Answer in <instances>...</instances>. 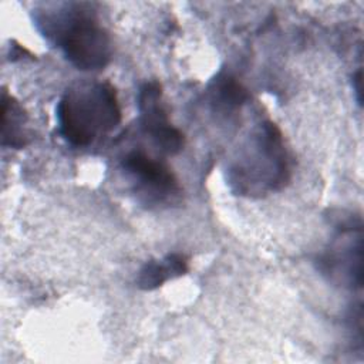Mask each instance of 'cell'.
<instances>
[{
	"label": "cell",
	"mask_w": 364,
	"mask_h": 364,
	"mask_svg": "<svg viewBox=\"0 0 364 364\" xmlns=\"http://www.w3.org/2000/svg\"><path fill=\"white\" fill-rule=\"evenodd\" d=\"M40 31L53 40L65 58L81 71L102 70L111 60L112 44L88 3H64L61 9L36 16Z\"/></svg>",
	"instance_id": "cell-1"
},
{
	"label": "cell",
	"mask_w": 364,
	"mask_h": 364,
	"mask_svg": "<svg viewBox=\"0 0 364 364\" xmlns=\"http://www.w3.org/2000/svg\"><path fill=\"white\" fill-rule=\"evenodd\" d=\"M55 112L60 134L73 146H88L121 122L115 88L100 81L70 87Z\"/></svg>",
	"instance_id": "cell-2"
},
{
	"label": "cell",
	"mask_w": 364,
	"mask_h": 364,
	"mask_svg": "<svg viewBox=\"0 0 364 364\" xmlns=\"http://www.w3.org/2000/svg\"><path fill=\"white\" fill-rule=\"evenodd\" d=\"M228 179L242 195L280 189L289 179V162L280 129L270 121L260 125L250 146L229 168Z\"/></svg>",
	"instance_id": "cell-3"
},
{
	"label": "cell",
	"mask_w": 364,
	"mask_h": 364,
	"mask_svg": "<svg viewBox=\"0 0 364 364\" xmlns=\"http://www.w3.org/2000/svg\"><path fill=\"white\" fill-rule=\"evenodd\" d=\"M121 166L138 183L136 191L148 196V202L175 200L181 195V186L171 168L144 151L128 152Z\"/></svg>",
	"instance_id": "cell-4"
},
{
	"label": "cell",
	"mask_w": 364,
	"mask_h": 364,
	"mask_svg": "<svg viewBox=\"0 0 364 364\" xmlns=\"http://www.w3.org/2000/svg\"><path fill=\"white\" fill-rule=\"evenodd\" d=\"M161 98L162 90L159 82L149 81L141 87L138 94L141 127L161 152L175 155L182 149L185 139L183 134L169 122Z\"/></svg>",
	"instance_id": "cell-5"
},
{
	"label": "cell",
	"mask_w": 364,
	"mask_h": 364,
	"mask_svg": "<svg viewBox=\"0 0 364 364\" xmlns=\"http://www.w3.org/2000/svg\"><path fill=\"white\" fill-rule=\"evenodd\" d=\"M188 272V260L181 253H169L161 260L146 262L138 276L136 286L142 290H155L165 282L181 277Z\"/></svg>",
	"instance_id": "cell-6"
},
{
	"label": "cell",
	"mask_w": 364,
	"mask_h": 364,
	"mask_svg": "<svg viewBox=\"0 0 364 364\" xmlns=\"http://www.w3.org/2000/svg\"><path fill=\"white\" fill-rule=\"evenodd\" d=\"M27 141L24 111L21 105L4 91L1 97V144L3 146L23 148Z\"/></svg>",
	"instance_id": "cell-7"
},
{
	"label": "cell",
	"mask_w": 364,
	"mask_h": 364,
	"mask_svg": "<svg viewBox=\"0 0 364 364\" xmlns=\"http://www.w3.org/2000/svg\"><path fill=\"white\" fill-rule=\"evenodd\" d=\"M213 94L219 104L233 108L247 100L246 90L230 75H219L213 82Z\"/></svg>",
	"instance_id": "cell-8"
},
{
	"label": "cell",
	"mask_w": 364,
	"mask_h": 364,
	"mask_svg": "<svg viewBox=\"0 0 364 364\" xmlns=\"http://www.w3.org/2000/svg\"><path fill=\"white\" fill-rule=\"evenodd\" d=\"M361 70H357V73L353 75V88L354 91L357 92V101L358 104H361L363 98H361V94H363V87H361Z\"/></svg>",
	"instance_id": "cell-9"
}]
</instances>
